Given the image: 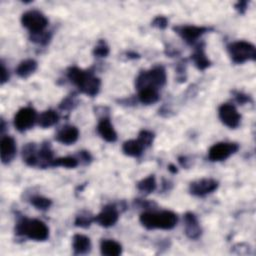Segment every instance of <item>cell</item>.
I'll use <instances>...</instances> for the list:
<instances>
[{"label": "cell", "instance_id": "obj_1", "mask_svg": "<svg viewBox=\"0 0 256 256\" xmlns=\"http://www.w3.org/2000/svg\"><path fill=\"white\" fill-rule=\"evenodd\" d=\"M141 224L147 229L169 230L176 226L178 217L172 211H146L140 215Z\"/></svg>", "mask_w": 256, "mask_h": 256}, {"label": "cell", "instance_id": "obj_2", "mask_svg": "<svg viewBox=\"0 0 256 256\" xmlns=\"http://www.w3.org/2000/svg\"><path fill=\"white\" fill-rule=\"evenodd\" d=\"M15 230L17 234L35 241H44L49 236V229L44 222L26 217L21 218L17 222Z\"/></svg>", "mask_w": 256, "mask_h": 256}, {"label": "cell", "instance_id": "obj_3", "mask_svg": "<svg viewBox=\"0 0 256 256\" xmlns=\"http://www.w3.org/2000/svg\"><path fill=\"white\" fill-rule=\"evenodd\" d=\"M166 83V72L162 66H156L149 71H142L135 81L138 90L145 87L160 88Z\"/></svg>", "mask_w": 256, "mask_h": 256}, {"label": "cell", "instance_id": "obj_4", "mask_svg": "<svg viewBox=\"0 0 256 256\" xmlns=\"http://www.w3.org/2000/svg\"><path fill=\"white\" fill-rule=\"evenodd\" d=\"M227 49L231 60L236 64L256 59L255 46L250 42L236 41L229 44Z\"/></svg>", "mask_w": 256, "mask_h": 256}, {"label": "cell", "instance_id": "obj_5", "mask_svg": "<svg viewBox=\"0 0 256 256\" xmlns=\"http://www.w3.org/2000/svg\"><path fill=\"white\" fill-rule=\"evenodd\" d=\"M21 23L33 34L44 31L48 25V19L40 11L30 10L22 14Z\"/></svg>", "mask_w": 256, "mask_h": 256}, {"label": "cell", "instance_id": "obj_6", "mask_svg": "<svg viewBox=\"0 0 256 256\" xmlns=\"http://www.w3.org/2000/svg\"><path fill=\"white\" fill-rule=\"evenodd\" d=\"M238 144L232 142H219L212 145L208 151V158L213 161H223L237 152Z\"/></svg>", "mask_w": 256, "mask_h": 256}, {"label": "cell", "instance_id": "obj_7", "mask_svg": "<svg viewBox=\"0 0 256 256\" xmlns=\"http://www.w3.org/2000/svg\"><path fill=\"white\" fill-rule=\"evenodd\" d=\"M37 119H38L37 113L32 107H24V108H21L15 114L14 126L18 131L24 132L30 129L35 124Z\"/></svg>", "mask_w": 256, "mask_h": 256}, {"label": "cell", "instance_id": "obj_8", "mask_svg": "<svg viewBox=\"0 0 256 256\" xmlns=\"http://www.w3.org/2000/svg\"><path fill=\"white\" fill-rule=\"evenodd\" d=\"M218 114L221 122L225 126L229 128H236L239 126L241 121V115L238 113L234 105L230 103L222 104L219 107Z\"/></svg>", "mask_w": 256, "mask_h": 256}, {"label": "cell", "instance_id": "obj_9", "mask_svg": "<svg viewBox=\"0 0 256 256\" xmlns=\"http://www.w3.org/2000/svg\"><path fill=\"white\" fill-rule=\"evenodd\" d=\"M174 31H176L184 41H186L188 44L195 43L204 33L208 32L210 28L204 27V26H194V25H181L176 26L173 28Z\"/></svg>", "mask_w": 256, "mask_h": 256}, {"label": "cell", "instance_id": "obj_10", "mask_svg": "<svg viewBox=\"0 0 256 256\" xmlns=\"http://www.w3.org/2000/svg\"><path fill=\"white\" fill-rule=\"evenodd\" d=\"M218 181L212 178H203L191 182L189 185V191L194 196L203 197L215 191L218 188Z\"/></svg>", "mask_w": 256, "mask_h": 256}, {"label": "cell", "instance_id": "obj_11", "mask_svg": "<svg viewBox=\"0 0 256 256\" xmlns=\"http://www.w3.org/2000/svg\"><path fill=\"white\" fill-rule=\"evenodd\" d=\"M100 85H101L100 79L94 76L93 72L87 71L86 76H85L83 81L80 83L78 88L82 93L93 97L98 94L100 90Z\"/></svg>", "mask_w": 256, "mask_h": 256}, {"label": "cell", "instance_id": "obj_12", "mask_svg": "<svg viewBox=\"0 0 256 256\" xmlns=\"http://www.w3.org/2000/svg\"><path fill=\"white\" fill-rule=\"evenodd\" d=\"M119 217L117 208L114 205H107L103 207L101 212L94 217V221L102 227H111L113 226Z\"/></svg>", "mask_w": 256, "mask_h": 256}, {"label": "cell", "instance_id": "obj_13", "mask_svg": "<svg viewBox=\"0 0 256 256\" xmlns=\"http://www.w3.org/2000/svg\"><path fill=\"white\" fill-rule=\"evenodd\" d=\"M16 154V143L11 136H4L0 143V155L2 163L8 164Z\"/></svg>", "mask_w": 256, "mask_h": 256}, {"label": "cell", "instance_id": "obj_14", "mask_svg": "<svg viewBox=\"0 0 256 256\" xmlns=\"http://www.w3.org/2000/svg\"><path fill=\"white\" fill-rule=\"evenodd\" d=\"M184 225H185V234L190 239H198L202 234V229L198 222V219L195 214L192 212H187L184 215Z\"/></svg>", "mask_w": 256, "mask_h": 256}, {"label": "cell", "instance_id": "obj_15", "mask_svg": "<svg viewBox=\"0 0 256 256\" xmlns=\"http://www.w3.org/2000/svg\"><path fill=\"white\" fill-rule=\"evenodd\" d=\"M79 137V131L75 126L65 125L55 135V139L65 145L73 144Z\"/></svg>", "mask_w": 256, "mask_h": 256}, {"label": "cell", "instance_id": "obj_16", "mask_svg": "<svg viewBox=\"0 0 256 256\" xmlns=\"http://www.w3.org/2000/svg\"><path fill=\"white\" fill-rule=\"evenodd\" d=\"M97 131L99 135L107 142H115L117 139V134L107 117H103L100 119L98 126H97Z\"/></svg>", "mask_w": 256, "mask_h": 256}, {"label": "cell", "instance_id": "obj_17", "mask_svg": "<svg viewBox=\"0 0 256 256\" xmlns=\"http://www.w3.org/2000/svg\"><path fill=\"white\" fill-rule=\"evenodd\" d=\"M72 247L75 254H87L91 249V241L87 236L82 234H75L72 240Z\"/></svg>", "mask_w": 256, "mask_h": 256}, {"label": "cell", "instance_id": "obj_18", "mask_svg": "<svg viewBox=\"0 0 256 256\" xmlns=\"http://www.w3.org/2000/svg\"><path fill=\"white\" fill-rule=\"evenodd\" d=\"M191 60L193 61L194 65L199 69V70H205L211 65L210 60L205 54L204 50V43L198 44L195 48V51L191 55Z\"/></svg>", "mask_w": 256, "mask_h": 256}, {"label": "cell", "instance_id": "obj_19", "mask_svg": "<svg viewBox=\"0 0 256 256\" xmlns=\"http://www.w3.org/2000/svg\"><path fill=\"white\" fill-rule=\"evenodd\" d=\"M101 254L105 256H118L122 253V246L112 239H103L100 243Z\"/></svg>", "mask_w": 256, "mask_h": 256}, {"label": "cell", "instance_id": "obj_20", "mask_svg": "<svg viewBox=\"0 0 256 256\" xmlns=\"http://www.w3.org/2000/svg\"><path fill=\"white\" fill-rule=\"evenodd\" d=\"M144 148L145 147L140 143L138 139H131L123 143L122 151L127 156L139 157L142 154Z\"/></svg>", "mask_w": 256, "mask_h": 256}, {"label": "cell", "instance_id": "obj_21", "mask_svg": "<svg viewBox=\"0 0 256 256\" xmlns=\"http://www.w3.org/2000/svg\"><path fill=\"white\" fill-rule=\"evenodd\" d=\"M53 152L50 143H43L38 150V166L41 168L51 166L53 161Z\"/></svg>", "mask_w": 256, "mask_h": 256}, {"label": "cell", "instance_id": "obj_22", "mask_svg": "<svg viewBox=\"0 0 256 256\" xmlns=\"http://www.w3.org/2000/svg\"><path fill=\"white\" fill-rule=\"evenodd\" d=\"M22 157L29 166H38V150L34 143H28L23 147Z\"/></svg>", "mask_w": 256, "mask_h": 256}, {"label": "cell", "instance_id": "obj_23", "mask_svg": "<svg viewBox=\"0 0 256 256\" xmlns=\"http://www.w3.org/2000/svg\"><path fill=\"white\" fill-rule=\"evenodd\" d=\"M138 99L141 103L149 105L157 102L159 100L158 89L153 87H145L139 90Z\"/></svg>", "mask_w": 256, "mask_h": 256}, {"label": "cell", "instance_id": "obj_24", "mask_svg": "<svg viewBox=\"0 0 256 256\" xmlns=\"http://www.w3.org/2000/svg\"><path fill=\"white\" fill-rule=\"evenodd\" d=\"M37 62L34 59H26L19 63L16 68V74L21 78H27L37 69Z\"/></svg>", "mask_w": 256, "mask_h": 256}, {"label": "cell", "instance_id": "obj_25", "mask_svg": "<svg viewBox=\"0 0 256 256\" xmlns=\"http://www.w3.org/2000/svg\"><path fill=\"white\" fill-rule=\"evenodd\" d=\"M59 120V116L54 110H46L42 112L37 119V122L40 127L42 128H48L53 125H55Z\"/></svg>", "mask_w": 256, "mask_h": 256}, {"label": "cell", "instance_id": "obj_26", "mask_svg": "<svg viewBox=\"0 0 256 256\" xmlns=\"http://www.w3.org/2000/svg\"><path fill=\"white\" fill-rule=\"evenodd\" d=\"M137 189L145 194H150L156 189V180L154 175H149L148 177L142 179L137 183Z\"/></svg>", "mask_w": 256, "mask_h": 256}, {"label": "cell", "instance_id": "obj_27", "mask_svg": "<svg viewBox=\"0 0 256 256\" xmlns=\"http://www.w3.org/2000/svg\"><path fill=\"white\" fill-rule=\"evenodd\" d=\"M87 71H84L78 67H70L67 71V77L68 79L74 83L76 86L78 87L80 83L83 81V79L86 76Z\"/></svg>", "mask_w": 256, "mask_h": 256}, {"label": "cell", "instance_id": "obj_28", "mask_svg": "<svg viewBox=\"0 0 256 256\" xmlns=\"http://www.w3.org/2000/svg\"><path fill=\"white\" fill-rule=\"evenodd\" d=\"M77 165H78V159L71 156L54 158L51 163V166L53 167H65V168H75Z\"/></svg>", "mask_w": 256, "mask_h": 256}, {"label": "cell", "instance_id": "obj_29", "mask_svg": "<svg viewBox=\"0 0 256 256\" xmlns=\"http://www.w3.org/2000/svg\"><path fill=\"white\" fill-rule=\"evenodd\" d=\"M94 217L88 212H84L79 214L75 219V226L81 227V228H88L92 222H94Z\"/></svg>", "mask_w": 256, "mask_h": 256}, {"label": "cell", "instance_id": "obj_30", "mask_svg": "<svg viewBox=\"0 0 256 256\" xmlns=\"http://www.w3.org/2000/svg\"><path fill=\"white\" fill-rule=\"evenodd\" d=\"M30 203H31L36 209H39V210H47V209L51 206L52 201H51L49 198L36 195V196H33V197L30 199Z\"/></svg>", "mask_w": 256, "mask_h": 256}, {"label": "cell", "instance_id": "obj_31", "mask_svg": "<svg viewBox=\"0 0 256 256\" xmlns=\"http://www.w3.org/2000/svg\"><path fill=\"white\" fill-rule=\"evenodd\" d=\"M31 41L37 43V44H41V45H46L50 39H51V34L49 32H39V33H33L30 36Z\"/></svg>", "mask_w": 256, "mask_h": 256}, {"label": "cell", "instance_id": "obj_32", "mask_svg": "<svg viewBox=\"0 0 256 256\" xmlns=\"http://www.w3.org/2000/svg\"><path fill=\"white\" fill-rule=\"evenodd\" d=\"M137 139L140 141V143L145 148L149 147L154 140V133H152L151 131H148V130H142V131H140Z\"/></svg>", "mask_w": 256, "mask_h": 256}, {"label": "cell", "instance_id": "obj_33", "mask_svg": "<svg viewBox=\"0 0 256 256\" xmlns=\"http://www.w3.org/2000/svg\"><path fill=\"white\" fill-rule=\"evenodd\" d=\"M93 54L97 57H106L109 54V47L104 40L98 41V43L94 47Z\"/></svg>", "mask_w": 256, "mask_h": 256}, {"label": "cell", "instance_id": "obj_34", "mask_svg": "<svg viewBox=\"0 0 256 256\" xmlns=\"http://www.w3.org/2000/svg\"><path fill=\"white\" fill-rule=\"evenodd\" d=\"M76 100H75V97L73 95H70L68 97H66L59 105L60 109L62 110H71L73 109L75 106H76Z\"/></svg>", "mask_w": 256, "mask_h": 256}, {"label": "cell", "instance_id": "obj_35", "mask_svg": "<svg viewBox=\"0 0 256 256\" xmlns=\"http://www.w3.org/2000/svg\"><path fill=\"white\" fill-rule=\"evenodd\" d=\"M168 25V19L165 16H157L152 21V26L158 29H165Z\"/></svg>", "mask_w": 256, "mask_h": 256}, {"label": "cell", "instance_id": "obj_36", "mask_svg": "<svg viewBox=\"0 0 256 256\" xmlns=\"http://www.w3.org/2000/svg\"><path fill=\"white\" fill-rule=\"evenodd\" d=\"M79 159L84 163V164H88L91 162L92 160V156L88 151H79Z\"/></svg>", "mask_w": 256, "mask_h": 256}, {"label": "cell", "instance_id": "obj_37", "mask_svg": "<svg viewBox=\"0 0 256 256\" xmlns=\"http://www.w3.org/2000/svg\"><path fill=\"white\" fill-rule=\"evenodd\" d=\"M1 84H4L9 80V71L6 69L3 62H1Z\"/></svg>", "mask_w": 256, "mask_h": 256}, {"label": "cell", "instance_id": "obj_38", "mask_svg": "<svg viewBox=\"0 0 256 256\" xmlns=\"http://www.w3.org/2000/svg\"><path fill=\"white\" fill-rule=\"evenodd\" d=\"M235 99L238 103L240 104H244V103H247L249 100H250V97L246 94H243L241 92H236L235 93Z\"/></svg>", "mask_w": 256, "mask_h": 256}, {"label": "cell", "instance_id": "obj_39", "mask_svg": "<svg viewBox=\"0 0 256 256\" xmlns=\"http://www.w3.org/2000/svg\"><path fill=\"white\" fill-rule=\"evenodd\" d=\"M247 5H248V2H247V1H239V2H237V3L235 4V9H236L239 13L243 14V13H245V11H246V9H247Z\"/></svg>", "mask_w": 256, "mask_h": 256}, {"label": "cell", "instance_id": "obj_40", "mask_svg": "<svg viewBox=\"0 0 256 256\" xmlns=\"http://www.w3.org/2000/svg\"><path fill=\"white\" fill-rule=\"evenodd\" d=\"M168 169H169V171H170V172H172V173H177V168H176L173 164H170V165L168 166Z\"/></svg>", "mask_w": 256, "mask_h": 256}, {"label": "cell", "instance_id": "obj_41", "mask_svg": "<svg viewBox=\"0 0 256 256\" xmlns=\"http://www.w3.org/2000/svg\"><path fill=\"white\" fill-rule=\"evenodd\" d=\"M128 57L129 58H132V59H136V58H139V55L137 53H134V52H128L127 53Z\"/></svg>", "mask_w": 256, "mask_h": 256}]
</instances>
